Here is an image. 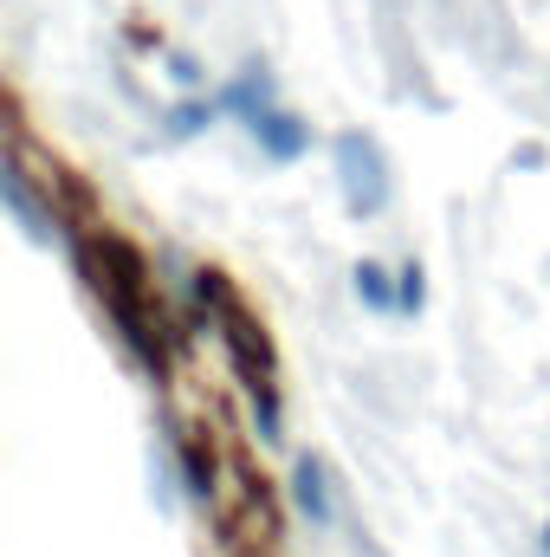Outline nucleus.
Listing matches in <instances>:
<instances>
[{
	"label": "nucleus",
	"instance_id": "f257e3e1",
	"mask_svg": "<svg viewBox=\"0 0 550 557\" xmlns=\"http://www.w3.org/2000/svg\"><path fill=\"white\" fill-rule=\"evenodd\" d=\"M253 131L273 143V156H298V149H304V131H298L291 117H278V111H260V117H253Z\"/></svg>",
	"mask_w": 550,
	"mask_h": 557
}]
</instances>
